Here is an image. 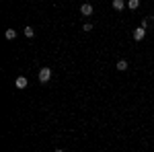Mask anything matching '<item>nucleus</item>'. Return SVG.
Here are the masks:
<instances>
[{
  "mask_svg": "<svg viewBox=\"0 0 154 152\" xmlns=\"http://www.w3.org/2000/svg\"><path fill=\"white\" fill-rule=\"evenodd\" d=\"M49 80H51V70H49V68H41V70H39V82L45 84V82H49Z\"/></svg>",
  "mask_w": 154,
  "mask_h": 152,
  "instance_id": "nucleus-1",
  "label": "nucleus"
},
{
  "mask_svg": "<svg viewBox=\"0 0 154 152\" xmlns=\"http://www.w3.org/2000/svg\"><path fill=\"white\" fill-rule=\"evenodd\" d=\"M93 12H95V8H93V4H88V2H84L82 6H80V14H82V17H91Z\"/></svg>",
  "mask_w": 154,
  "mask_h": 152,
  "instance_id": "nucleus-2",
  "label": "nucleus"
},
{
  "mask_svg": "<svg viewBox=\"0 0 154 152\" xmlns=\"http://www.w3.org/2000/svg\"><path fill=\"white\" fill-rule=\"evenodd\" d=\"M144 35H146V27H138V29L134 31V39H136V41H142Z\"/></svg>",
  "mask_w": 154,
  "mask_h": 152,
  "instance_id": "nucleus-3",
  "label": "nucleus"
},
{
  "mask_svg": "<svg viewBox=\"0 0 154 152\" xmlns=\"http://www.w3.org/2000/svg\"><path fill=\"white\" fill-rule=\"evenodd\" d=\"M14 84H17V88H27L29 80H27V76H19V78L14 80Z\"/></svg>",
  "mask_w": 154,
  "mask_h": 152,
  "instance_id": "nucleus-4",
  "label": "nucleus"
},
{
  "mask_svg": "<svg viewBox=\"0 0 154 152\" xmlns=\"http://www.w3.org/2000/svg\"><path fill=\"white\" fill-rule=\"evenodd\" d=\"M111 6H113L115 11H123V8H125V0H113Z\"/></svg>",
  "mask_w": 154,
  "mask_h": 152,
  "instance_id": "nucleus-5",
  "label": "nucleus"
},
{
  "mask_svg": "<svg viewBox=\"0 0 154 152\" xmlns=\"http://www.w3.org/2000/svg\"><path fill=\"white\" fill-rule=\"evenodd\" d=\"M138 6H140V0H128V8L130 11H136Z\"/></svg>",
  "mask_w": 154,
  "mask_h": 152,
  "instance_id": "nucleus-6",
  "label": "nucleus"
},
{
  "mask_svg": "<svg viewBox=\"0 0 154 152\" xmlns=\"http://www.w3.org/2000/svg\"><path fill=\"white\" fill-rule=\"evenodd\" d=\"M23 33H25V37H29V39H31V37L35 35V29H33V27H25Z\"/></svg>",
  "mask_w": 154,
  "mask_h": 152,
  "instance_id": "nucleus-7",
  "label": "nucleus"
},
{
  "mask_svg": "<svg viewBox=\"0 0 154 152\" xmlns=\"http://www.w3.org/2000/svg\"><path fill=\"white\" fill-rule=\"evenodd\" d=\"M4 37H6V39H14V37H17V31H14V29H6Z\"/></svg>",
  "mask_w": 154,
  "mask_h": 152,
  "instance_id": "nucleus-8",
  "label": "nucleus"
},
{
  "mask_svg": "<svg viewBox=\"0 0 154 152\" xmlns=\"http://www.w3.org/2000/svg\"><path fill=\"white\" fill-rule=\"evenodd\" d=\"M117 70H128V60H119L117 62Z\"/></svg>",
  "mask_w": 154,
  "mask_h": 152,
  "instance_id": "nucleus-9",
  "label": "nucleus"
},
{
  "mask_svg": "<svg viewBox=\"0 0 154 152\" xmlns=\"http://www.w3.org/2000/svg\"><path fill=\"white\" fill-rule=\"evenodd\" d=\"M82 29H84V31H93V23H84Z\"/></svg>",
  "mask_w": 154,
  "mask_h": 152,
  "instance_id": "nucleus-10",
  "label": "nucleus"
},
{
  "mask_svg": "<svg viewBox=\"0 0 154 152\" xmlns=\"http://www.w3.org/2000/svg\"><path fill=\"white\" fill-rule=\"evenodd\" d=\"M146 21H148V23H150V25H154V17H148Z\"/></svg>",
  "mask_w": 154,
  "mask_h": 152,
  "instance_id": "nucleus-11",
  "label": "nucleus"
},
{
  "mask_svg": "<svg viewBox=\"0 0 154 152\" xmlns=\"http://www.w3.org/2000/svg\"><path fill=\"white\" fill-rule=\"evenodd\" d=\"M56 152H64V150H56Z\"/></svg>",
  "mask_w": 154,
  "mask_h": 152,
  "instance_id": "nucleus-12",
  "label": "nucleus"
}]
</instances>
